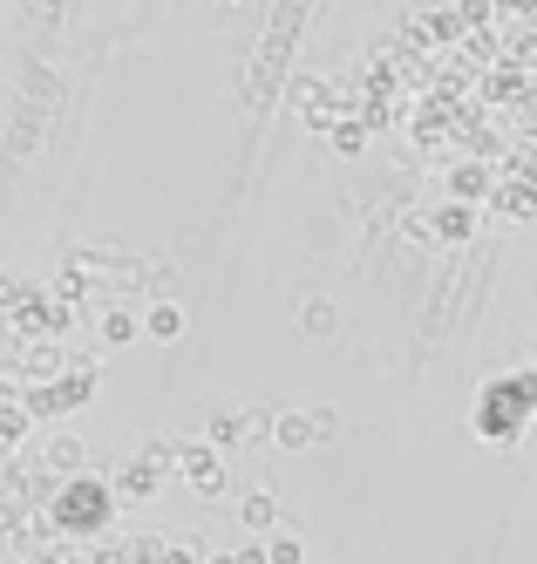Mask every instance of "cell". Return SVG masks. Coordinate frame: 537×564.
I'll return each instance as SVG.
<instances>
[{
	"instance_id": "cell-1",
	"label": "cell",
	"mask_w": 537,
	"mask_h": 564,
	"mask_svg": "<svg viewBox=\"0 0 537 564\" xmlns=\"http://www.w3.org/2000/svg\"><path fill=\"white\" fill-rule=\"evenodd\" d=\"M103 510H109V497H103V482L82 469V476H68V482H55V497H49V517L62 523V531H96L103 523Z\"/></svg>"
},
{
	"instance_id": "cell-2",
	"label": "cell",
	"mask_w": 537,
	"mask_h": 564,
	"mask_svg": "<svg viewBox=\"0 0 537 564\" xmlns=\"http://www.w3.org/2000/svg\"><path fill=\"white\" fill-rule=\"evenodd\" d=\"M178 476L191 482L197 497H225V490H232V476H225V456H218V442H178Z\"/></svg>"
},
{
	"instance_id": "cell-3",
	"label": "cell",
	"mask_w": 537,
	"mask_h": 564,
	"mask_svg": "<svg viewBox=\"0 0 537 564\" xmlns=\"http://www.w3.org/2000/svg\"><path fill=\"white\" fill-rule=\"evenodd\" d=\"M313 442H326V429H320V415H313V409H279V429H272V449H286V456H300V449H313Z\"/></svg>"
},
{
	"instance_id": "cell-4",
	"label": "cell",
	"mask_w": 537,
	"mask_h": 564,
	"mask_svg": "<svg viewBox=\"0 0 537 564\" xmlns=\"http://www.w3.org/2000/svg\"><path fill=\"white\" fill-rule=\"evenodd\" d=\"M41 463H49V476H55V482H68V476L89 469V449H82V435L55 429V435H49V449H41Z\"/></svg>"
},
{
	"instance_id": "cell-5",
	"label": "cell",
	"mask_w": 537,
	"mask_h": 564,
	"mask_svg": "<svg viewBox=\"0 0 537 564\" xmlns=\"http://www.w3.org/2000/svg\"><path fill=\"white\" fill-rule=\"evenodd\" d=\"M143 334V313H130V306H96V340L103 347H130Z\"/></svg>"
},
{
	"instance_id": "cell-6",
	"label": "cell",
	"mask_w": 537,
	"mask_h": 564,
	"mask_svg": "<svg viewBox=\"0 0 537 564\" xmlns=\"http://www.w3.org/2000/svg\"><path fill=\"white\" fill-rule=\"evenodd\" d=\"M163 476H171V469L143 456V463H130V469L116 476V497H122V503H143V497H157V490H163Z\"/></svg>"
},
{
	"instance_id": "cell-7",
	"label": "cell",
	"mask_w": 537,
	"mask_h": 564,
	"mask_svg": "<svg viewBox=\"0 0 537 564\" xmlns=\"http://www.w3.org/2000/svg\"><path fill=\"white\" fill-rule=\"evenodd\" d=\"M184 327H191V319H184L178 300H150L143 306V340H184Z\"/></svg>"
},
{
	"instance_id": "cell-8",
	"label": "cell",
	"mask_w": 537,
	"mask_h": 564,
	"mask_svg": "<svg viewBox=\"0 0 537 564\" xmlns=\"http://www.w3.org/2000/svg\"><path fill=\"white\" fill-rule=\"evenodd\" d=\"M476 231H483V218L463 205V197H457V205H442V212H436V238H442V246H470Z\"/></svg>"
},
{
	"instance_id": "cell-9",
	"label": "cell",
	"mask_w": 537,
	"mask_h": 564,
	"mask_svg": "<svg viewBox=\"0 0 537 564\" xmlns=\"http://www.w3.org/2000/svg\"><path fill=\"white\" fill-rule=\"evenodd\" d=\"M238 523H245L253 538L279 531V497H272V490H253V497H238Z\"/></svg>"
},
{
	"instance_id": "cell-10",
	"label": "cell",
	"mask_w": 537,
	"mask_h": 564,
	"mask_svg": "<svg viewBox=\"0 0 537 564\" xmlns=\"http://www.w3.org/2000/svg\"><path fill=\"white\" fill-rule=\"evenodd\" d=\"M326 150H334V156H361V150H367V123H361V116H334Z\"/></svg>"
},
{
	"instance_id": "cell-11",
	"label": "cell",
	"mask_w": 537,
	"mask_h": 564,
	"mask_svg": "<svg viewBox=\"0 0 537 564\" xmlns=\"http://www.w3.org/2000/svg\"><path fill=\"white\" fill-rule=\"evenodd\" d=\"M28 429H34V409H28L21 394H8V409H0V442H8V449H21Z\"/></svg>"
},
{
	"instance_id": "cell-12",
	"label": "cell",
	"mask_w": 537,
	"mask_h": 564,
	"mask_svg": "<svg viewBox=\"0 0 537 564\" xmlns=\"http://www.w3.org/2000/svg\"><path fill=\"white\" fill-rule=\"evenodd\" d=\"M334 327H341V306H334V300H307V313H300V334H307V340H326Z\"/></svg>"
},
{
	"instance_id": "cell-13",
	"label": "cell",
	"mask_w": 537,
	"mask_h": 564,
	"mask_svg": "<svg viewBox=\"0 0 537 564\" xmlns=\"http://www.w3.org/2000/svg\"><path fill=\"white\" fill-rule=\"evenodd\" d=\"M212 442H218V449H232V442H245V415H212Z\"/></svg>"
},
{
	"instance_id": "cell-14",
	"label": "cell",
	"mask_w": 537,
	"mask_h": 564,
	"mask_svg": "<svg viewBox=\"0 0 537 564\" xmlns=\"http://www.w3.org/2000/svg\"><path fill=\"white\" fill-rule=\"evenodd\" d=\"M266 551H272V564H307V544H300V538H286V531L266 538Z\"/></svg>"
},
{
	"instance_id": "cell-15",
	"label": "cell",
	"mask_w": 537,
	"mask_h": 564,
	"mask_svg": "<svg viewBox=\"0 0 537 564\" xmlns=\"http://www.w3.org/2000/svg\"><path fill=\"white\" fill-rule=\"evenodd\" d=\"M163 564H212L197 551V538H178V544H163Z\"/></svg>"
},
{
	"instance_id": "cell-16",
	"label": "cell",
	"mask_w": 537,
	"mask_h": 564,
	"mask_svg": "<svg viewBox=\"0 0 537 564\" xmlns=\"http://www.w3.org/2000/svg\"><path fill=\"white\" fill-rule=\"evenodd\" d=\"M476 191H490V177H483L476 164H463V171H457V197H463V205H470V197H476Z\"/></svg>"
},
{
	"instance_id": "cell-17",
	"label": "cell",
	"mask_w": 537,
	"mask_h": 564,
	"mask_svg": "<svg viewBox=\"0 0 537 564\" xmlns=\"http://www.w3.org/2000/svg\"><path fill=\"white\" fill-rule=\"evenodd\" d=\"M34 564H75V557H68V551H41Z\"/></svg>"
},
{
	"instance_id": "cell-18",
	"label": "cell",
	"mask_w": 537,
	"mask_h": 564,
	"mask_svg": "<svg viewBox=\"0 0 537 564\" xmlns=\"http://www.w3.org/2000/svg\"><path fill=\"white\" fill-rule=\"evenodd\" d=\"M504 8H517V14H524V8H530V0H504Z\"/></svg>"
},
{
	"instance_id": "cell-19",
	"label": "cell",
	"mask_w": 537,
	"mask_h": 564,
	"mask_svg": "<svg viewBox=\"0 0 537 564\" xmlns=\"http://www.w3.org/2000/svg\"><path fill=\"white\" fill-rule=\"evenodd\" d=\"M212 564H238V557H212Z\"/></svg>"
},
{
	"instance_id": "cell-20",
	"label": "cell",
	"mask_w": 537,
	"mask_h": 564,
	"mask_svg": "<svg viewBox=\"0 0 537 564\" xmlns=\"http://www.w3.org/2000/svg\"><path fill=\"white\" fill-rule=\"evenodd\" d=\"M218 8H238V0H218Z\"/></svg>"
}]
</instances>
